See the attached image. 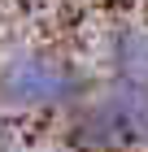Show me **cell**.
I'll use <instances>...</instances> for the list:
<instances>
[{"label":"cell","instance_id":"cell-1","mask_svg":"<svg viewBox=\"0 0 148 152\" xmlns=\"http://www.w3.org/2000/svg\"><path fill=\"white\" fill-rule=\"evenodd\" d=\"M79 143L87 148H131L148 143V91L144 87H126L96 100L87 117L79 122Z\"/></svg>","mask_w":148,"mask_h":152},{"label":"cell","instance_id":"cell-3","mask_svg":"<svg viewBox=\"0 0 148 152\" xmlns=\"http://www.w3.org/2000/svg\"><path fill=\"white\" fill-rule=\"evenodd\" d=\"M118 70L135 83H148V39L144 35H122L118 39Z\"/></svg>","mask_w":148,"mask_h":152},{"label":"cell","instance_id":"cell-2","mask_svg":"<svg viewBox=\"0 0 148 152\" xmlns=\"http://www.w3.org/2000/svg\"><path fill=\"white\" fill-rule=\"evenodd\" d=\"M79 87V78L44 57H22L4 70V96L13 104H52V100H70Z\"/></svg>","mask_w":148,"mask_h":152}]
</instances>
